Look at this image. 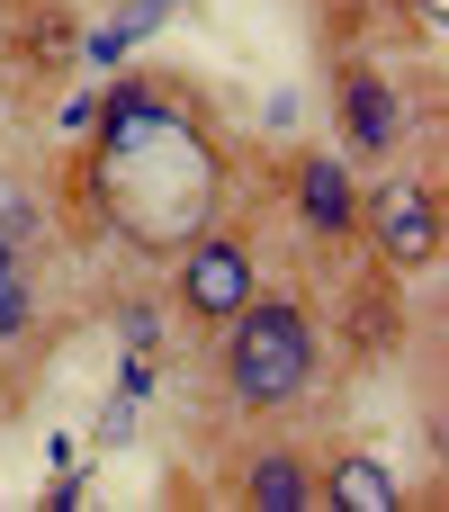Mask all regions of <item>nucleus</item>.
Wrapping results in <instances>:
<instances>
[{
	"label": "nucleus",
	"instance_id": "7ed1b4c3",
	"mask_svg": "<svg viewBox=\"0 0 449 512\" xmlns=\"http://www.w3.org/2000/svg\"><path fill=\"white\" fill-rule=\"evenodd\" d=\"M432 135V108L414 99V72H396L369 45H333V144L351 171H396Z\"/></svg>",
	"mask_w": 449,
	"mask_h": 512
},
{
	"label": "nucleus",
	"instance_id": "39448f33",
	"mask_svg": "<svg viewBox=\"0 0 449 512\" xmlns=\"http://www.w3.org/2000/svg\"><path fill=\"white\" fill-rule=\"evenodd\" d=\"M351 243H369L378 279H423V270L441 261V180H432L423 162L378 171V180L360 189V234H351Z\"/></svg>",
	"mask_w": 449,
	"mask_h": 512
},
{
	"label": "nucleus",
	"instance_id": "1a4fd4ad",
	"mask_svg": "<svg viewBox=\"0 0 449 512\" xmlns=\"http://www.w3.org/2000/svg\"><path fill=\"white\" fill-rule=\"evenodd\" d=\"M315 504H333V512H396L405 504V477H396L378 450L342 441V450L315 459Z\"/></svg>",
	"mask_w": 449,
	"mask_h": 512
},
{
	"label": "nucleus",
	"instance_id": "f257e3e1",
	"mask_svg": "<svg viewBox=\"0 0 449 512\" xmlns=\"http://www.w3.org/2000/svg\"><path fill=\"white\" fill-rule=\"evenodd\" d=\"M225 180H234V162H225V135H216L207 99L162 63L126 72L90 108V144L72 153L81 216L144 261H171L198 225H216Z\"/></svg>",
	"mask_w": 449,
	"mask_h": 512
},
{
	"label": "nucleus",
	"instance_id": "20e7f679",
	"mask_svg": "<svg viewBox=\"0 0 449 512\" xmlns=\"http://www.w3.org/2000/svg\"><path fill=\"white\" fill-rule=\"evenodd\" d=\"M162 270H171V288H162V297H171V315H180L189 333H225V324L270 288L261 243H252L243 225H225V216H216V225H198Z\"/></svg>",
	"mask_w": 449,
	"mask_h": 512
},
{
	"label": "nucleus",
	"instance_id": "423d86ee",
	"mask_svg": "<svg viewBox=\"0 0 449 512\" xmlns=\"http://www.w3.org/2000/svg\"><path fill=\"white\" fill-rule=\"evenodd\" d=\"M45 207L36 189L0 180V360H27L45 342Z\"/></svg>",
	"mask_w": 449,
	"mask_h": 512
},
{
	"label": "nucleus",
	"instance_id": "f03ea898",
	"mask_svg": "<svg viewBox=\"0 0 449 512\" xmlns=\"http://www.w3.org/2000/svg\"><path fill=\"white\" fill-rule=\"evenodd\" d=\"M216 342V396H225V414H243V423H279L288 405H306L315 396V378H324V315H315V297L306 288H261L225 333H207Z\"/></svg>",
	"mask_w": 449,
	"mask_h": 512
},
{
	"label": "nucleus",
	"instance_id": "0eeeda50",
	"mask_svg": "<svg viewBox=\"0 0 449 512\" xmlns=\"http://www.w3.org/2000/svg\"><path fill=\"white\" fill-rule=\"evenodd\" d=\"M279 216H288L315 252H342V243L360 234V171H351L342 153H324V144L288 153V162H279Z\"/></svg>",
	"mask_w": 449,
	"mask_h": 512
},
{
	"label": "nucleus",
	"instance_id": "6e6552de",
	"mask_svg": "<svg viewBox=\"0 0 449 512\" xmlns=\"http://www.w3.org/2000/svg\"><path fill=\"white\" fill-rule=\"evenodd\" d=\"M315 459H324V450L261 432V441H243V450L225 459L216 486H225L234 504H261V512H315Z\"/></svg>",
	"mask_w": 449,
	"mask_h": 512
}]
</instances>
